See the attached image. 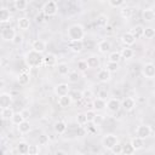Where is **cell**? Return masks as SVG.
<instances>
[{
	"label": "cell",
	"instance_id": "cell-1",
	"mask_svg": "<svg viewBox=\"0 0 155 155\" xmlns=\"http://www.w3.org/2000/svg\"><path fill=\"white\" fill-rule=\"evenodd\" d=\"M24 62L28 68H40L44 64V56L34 50H29L24 56Z\"/></svg>",
	"mask_w": 155,
	"mask_h": 155
},
{
	"label": "cell",
	"instance_id": "cell-2",
	"mask_svg": "<svg viewBox=\"0 0 155 155\" xmlns=\"http://www.w3.org/2000/svg\"><path fill=\"white\" fill-rule=\"evenodd\" d=\"M69 41H79L85 38V28L81 24H71L67 30Z\"/></svg>",
	"mask_w": 155,
	"mask_h": 155
},
{
	"label": "cell",
	"instance_id": "cell-3",
	"mask_svg": "<svg viewBox=\"0 0 155 155\" xmlns=\"http://www.w3.org/2000/svg\"><path fill=\"white\" fill-rule=\"evenodd\" d=\"M119 143V138L116 134L114 133H107L103 138H102V145L104 149L107 150H111L116 144Z\"/></svg>",
	"mask_w": 155,
	"mask_h": 155
},
{
	"label": "cell",
	"instance_id": "cell-4",
	"mask_svg": "<svg viewBox=\"0 0 155 155\" xmlns=\"http://www.w3.org/2000/svg\"><path fill=\"white\" fill-rule=\"evenodd\" d=\"M42 13L46 16V17H52V16H56L57 12H58V5L56 1L53 0H48L42 6Z\"/></svg>",
	"mask_w": 155,
	"mask_h": 155
},
{
	"label": "cell",
	"instance_id": "cell-5",
	"mask_svg": "<svg viewBox=\"0 0 155 155\" xmlns=\"http://www.w3.org/2000/svg\"><path fill=\"white\" fill-rule=\"evenodd\" d=\"M16 35H17V33L12 27H4L0 33V36L4 41H12Z\"/></svg>",
	"mask_w": 155,
	"mask_h": 155
},
{
	"label": "cell",
	"instance_id": "cell-6",
	"mask_svg": "<svg viewBox=\"0 0 155 155\" xmlns=\"http://www.w3.org/2000/svg\"><path fill=\"white\" fill-rule=\"evenodd\" d=\"M151 134V127L149 125H139L136 130V137L145 139Z\"/></svg>",
	"mask_w": 155,
	"mask_h": 155
},
{
	"label": "cell",
	"instance_id": "cell-7",
	"mask_svg": "<svg viewBox=\"0 0 155 155\" xmlns=\"http://www.w3.org/2000/svg\"><path fill=\"white\" fill-rule=\"evenodd\" d=\"M142 73L144 75V78L147 79H154L155 78V64L153 63H145L142 68Z\"/></svg>",
	"mask_w": 155,
	"mask_h": 155
},
{
	"label": "cell",
	"instance_id": "cell-8",
	"mask_svg": "<svg viewBox=\"0 0 155 155\" xmlns=\"http://www.w3.org/2000/svg\"><path fill=\"white\" fill-rule=\"evenodd\" d=\"M46 48H47V45H46V42H45L44 40H41V39H35V40L31 42V50H34V51H36V52H39V53H41V54L46 51Z\"/></svg>",
	"mask_w": 155,
	"mask_h": 155
},
{
	"label": "cell",
	"instance_id": "cell-9",
	"mask_svg": "<svg viewBox=\"0 0 155 155\" xmlns=\"http://www.w3.org/2000/svg\"><path fill=\"white\" fill-rule=\"evenodd\" d=\"M54 93L56 96L58 97H63V96H68L70 93V87L68 84H58L56 87H54Z\"/></svg>",
	"mask_w": 155,
	"mask_h": 155
},
{
	"label": "cell",
	"instance_id": "cell-10",
	"mask_svg": "<svg viewBox=\"0 0 155 155\" xmlns=\"http://www.w3.org/2000/svg\"><path fill=\"white\" fill-rule=\"evenodd\" d=\"M121 108V102L117 98H109L107 101V109L111 113H116L119 111Z\"/></svg>",
	"mask_w": 155,
	"mask_h": 155
},
{
	"label": "cell",
	"instance_id": "cell-11",
	"mask_svg": "<svg viewBox=\"0 0 155 155\" xmlns=\"http://www.w3.org/2000/svg\"><path fill=\"white\" fill-rule=\"evenodd\" d=\"M12 103V96L7 92H2L0 94V108L1 109H6V108H10Z\"/></svg>",
	"mask_w": 155,
	"mask_h": 155
},
{
	"label": "cell",
	"instance_id": "cell-12",
	"mask_svg": "<svg viewBox=\"0 0 155 155\" xmlns=\"http://www.w3.org/2000/svg\"><path fill=\"white\" fill-rule=\"evenodd\" d=\"M134 107H136V101L132 97H126L121 102V108L125 111H131V110L134 109Z\"/></svg>",
	"mask_w": 155,
	"mask_h": 155
},
{
	"label": "cell",
	"instance_id": "cell-13",
	"mask_svg": "<svg viewBox=\"0 0 155 155\" xmlns=\"http://www.w3.org/2000/svg\"><path fill=\"white\" fill-rule=\"evenodd\" d=\"M110 79H111V73H109L107 69H99L97 71V80L99 82L105 84V82H109Z\"/></svg>",
	"mask_w": 155,
	"mask_h": 155
},
{
	"label": "cell",
	"instance_id": "cell-14",
	"mask_svg": "<svg viewBox=\"0 0 155 155\" xmlns=\"http://www.w3.org/2000/svg\"><path fill=\"white\" fill-rule=\"evenodd\" d=\"M68 47L70 48V51L75 52V53H80L84 50V40H79V41H69L68 42Z\"/></svg>",
	"mask_w": 155,
	"mask_h": 155
},
{
	"label": "cell",
	"instance_id": "cell-15",
	"mask_svg": "<svg viewBox=\"0 0 155 155\" xmlns=\"http://www.w3.org/2000/svg\"><path fill=\"white\" fill-rule=\"evenodd\" d=\"M86 63H87L88 69H98L101 67V61H99L98 56H90V57H87Z\"/></svg>",
	"mask_w": 155,
	"mask_h": 155
},
{
	"label": "cell",
	"instance_id": "cell-16",
	"mask_svg": "<svg viewBox=\"0 0 155 155\" xmlns=\"http://www.w3.org/2000/svg\"><path fill=\"white\" fill-rule=\"evenodd\" d=\"M44 65L57 67V56L54 53H47L46 56H44Z\"/></svg>",
	"mask_w": 155,
	"mask_h": 155
},
{
	"label": "cell",
	"instance_id": "cell-17",
	"mask_svg": "<svg viewBox=\"0 0 155 155\" xmlns=\"http://www.w3.org/2000/svg\"><path fill=\"white\" fill-rule=\"evenodd\" d=\"M121 41L124 42L125 46L130 47V46H132V45L136 42V38L131 34V31H126V33L122 34V36H121Z\"/></svg>",
	"mask_w": 155,
	"mask_h": 155
},
{
	"label": "cell",
	"instance_id": "cell-18",
	"mask_svg": "<svg viewBox=\"0 0 155 155\" xmlns=\"http://www.w3.org/2000/svg\"><path fill=\"white\" fill-rule=\"evenodd\" d=\"M92 107H93V110L94 111H102L107 108V101L104 99H101V98H94L93 102H92Z\"/></svg>",
	"mask_w": 155,
	"mask_h": 155
},
{
	"label": "cell",
	"instance_id": "cell-19",
	"mask_svg": "<svg viewBox=\"0 0 155 155\" xmlns=\"http://www.w3.org/2000/svg\"><path fill=\"white\" fill-rule=\"evenodd\" d=\"M97 47H98V51L101 52V53H107V52H109L110 51V48H111V44H110V41L109 40H107V39H104V40H101L99 42H98V45H97Z\"/></svg>",
	"mask_w": 155,
	"mask_h": 155
},
{
	"label": "cell",
	"instance_id": "cell-20",
	"mask_svg": "<svg viewBox=\"0 0 155 155\" xmlns=\"http://www.w3.org/2000/svg\"><path fill=\"white\" fill-rule=\"evenodd\" d=\"M67 122L65 121H63V120H58V121H56L54 122V125H53V130H54V132L56 133H58V134H63L65 131H67Z\"/></svg>",
	"mask_w": 155,
	"mask_h": 155
},
{
	"label": "cell",
	"instance_id": "cell-21",
	"mask_svg": "<svg viewBox=\"0 0 155 155\" xmlns=\"http://www.w3.org/2000/svg\"><path fill=\"white\" fill-rule=\"evenodd\" d=\"M58 105L61 107V108H63V109H65V108H69L70 105H71V103H73V99H71V97L68 94V96H63V97H58Z\"/></svg>",
	"mask_w": 155,
	"mask_h": 155
},
{
	"label": "cell",
	"instance_id": "cell-22",
	"mask_svg": "<svg viewBox=\"0 0 155 155\" xmlns=\"http://www.w3.org/2000/svg\"><path fill=\"white\" fill-rule=\"evenodd\" d=\"M142 17L144 22H153L155 19V11L153 8H144L142 12Z\"/></svg>",
	"mask_w": 155,
	"mask_h": 155
},
{
	"label": "cell",
	"instance_id": "cell-23",
	"mask_svg": "<svg viewBox=\"0 0 155 155\" xmlns=\"http://www.w3.org/2000/svg\"><path fill=\"white\" fill-rule=\"evenodd\" d=\"M57 71H58V74L61 75V76H68V74L70 73V69H69V65H68V63H65V62H62V63H58L57 64Z\"/></svg>",
	"mask_w": 155,
	"mask_h": 155
},
{
	"label": "cell",
	"instance_id": "cell-24",
	"mask_svg": "<svg viewBox=\"0 0 155 155\" xmlns=\"http://www.w3.org/2000/svg\"><path fill=\"white\" fill-rule=\"evenodd\" d=\"M17 25L21 30H28L30 27V21L27 17H19L17 19Z\"/></svg>",
	"mask_w": 155,
	"mask_h": 155
},
{
	"label": "cell",
	"instance_id": "cell-25",
	"mask_svg": "<svg viewBox=\"0 0 155 155\" xmlns=\"http://www.w3.org/2000/svg\"><path fill=\"white\" fill-rule=\"evenodd\" d=\"M28 150H29V144L24 140H21L17 143V151L19 155H28Z\"/></svg>",
	"mask_w": 155,
	"mask_h": 155
},
{
	"label": "cell",
	"instance_id": "cell-26",
	"mask_svg": "<svg viewBox=\"0 0 155 155\" xmlns=\"http://www.w3.org/2000/svg\"><path fill=\"white\" fill-rule=\"evenodd\" d=\"M11 21V13L6 7L0 8V22L1 23H7Z\"/></svg>",
	"mask_w": 155,
	"mask_h": 155
},
{
	"label": "cell",
	"instance_id": "cell-27",
	"mask_svg": "<svg viewBox=\"0 0 155 155\" xmlns=\"http://www.w3.org/2000/svg\"><path fill=\"white\" fill-rule=\"evenodd\" d=\"M120 54H121V58H124V59H131L134 56V51L131 47L125 46L124 48L120 50Z\"/></svg>",
	"mask_w": 155,
	"mask_h": 155
},
{
	"label": "cell",
	"instance_id": "cell-28",
	"mask_svg": "<svg viewBox=\"0 0 155 155\" xmlns=\"http://www.w3.org/2000/svg\"><path fill=\"white\" fill-rule=\"evenodd\" d=\"M29 81H30V76H29V73L28 71L23 70V71H21L18 74V82H19V85H23V86L24 85H28Z\"/></svg>",
	"mask_w": 155,
	"mask_h": 155
},
{
	"label": "cell",
	"instance_id": "cell-29",
	"mask_svg": "<svg viewBox=\"0 0 155 155\" xmlns=\"http://www.w3.org/2000/svg\"><path fill=\"white\" fill-rule=\"evenodd\" d=\"M17 128H18V132L21 133V134H27V133H29L30 132V124H29V121L28 120H24L21 125H18L17 126Z\"/></svg>",
	"mask_w": 155,
	"mask_h": 155
},
{
	"label": "cell",
	"instance_id": "cell-30",
	"mask_svg": "<svg viewBox=\"0 0 155 155\" xmlns=\"http://www.w3.org/2000/svg\"><path fill=\"white\" fill-rule=\"evenodd\" d=\"M130 143L132 144V147L134 148V150H136V151H137V150H140V149H143V147H144V139H142V138H138V137H134V138H132Z\"/></svg>",
	"mask_w": 155,
	"mask_h": 155
},
{
	"label": "cell",
	"instance_id": "cell-31",
	"mask_svg": "<svg viewBox=\"0 0 155 155\" xmlns=\"http://www.w3.org/2000/svg\"><path fill=\"white\" fill-rule=\"evenodd\" d=\"M130 31H131V34H132L136 39H139V38H142V36L144 35V28H143L142 25H136V27H133Z\"/></svg>",
	"mask_w": 155,
	"mask_h": 155
},
{
	"label": "cell",
	"instance_id": "cell-32",
	"mask_svg": "<svg viewBox=\"0 0 155 155\" xmlns=\"http://www.w3.org/2000/svg\"><path fill=\"white\" fill-rule=\"evenodd\" d=\"M132 13H133V10H132V7H130V6H124L121 10H120V15H121V17L122 18H125V19H128V18H131L132 17Z\"/></svg>",
	"mask_w": 155,
	"mask_h": 155
},
{
	"label": "cell",
	"instance_id": "cell-33",
	"mask_svg": "<svg viewBox=\"0 0 155 155\" xmlns=\"http://www.w3.org/2000/svg\"><path fill=\"white\" fill-rule=\"evenodd\" d=\"M13 114H15V111H13V109L11 107L10 108H6V109H1V113H0L2 120H10V119H12Z\"/></svg>",
	"mask_w": 155,
	"mask_h": 155
},
{
	"label": "cell",
	"instance_id": "cell-34",
	"mask_svg": "<svg viewBox=\"0 0 155 155\" xmlns=\"http://www.w3.org/2000/svg\"><path fill=\"white\" fill-rule=\"evenodd\" d=\"M13 5H15V8H16V10H18V11H24V10H27L29 2H28L27 0H15Z\"/></svg>",
	"mask_w": 155,
	"mask_h": 155
},
{
	"label": "cell",
	"instance_id": "cell-35",
	"mask_svg": "<svg viewBox=\"0 0 155 155\" xmlns=\"http://www.w3.org/2000/svg\"><path fill=\"white\" fill-rule=\"evenodd\" d=\"M134 148L132 147V144L130 142L122 144V155H133L134 154Z\"/></svg>",
	"mask_w": 155,
	"mask_h": 155
},
{
	"label": "cell",
	"instance_id": "cell-36",
	"mask_svg": "<svg viewBox=\"0 0 155 155\" xmlns=\"http://www.w3.org/2000/svg\"><path fill=\"white\" fill-rule=\"evenodd\" d=\"M23 121H24V117H23V115H22V113H21V111L15 113V114H13V116H12V119H11V122H12L13 125H16V126L21 125Z\"/></svg>",
	"mask_w": 155,
	"mask_h": 155
},
{
	"label": "cell",
	"instance_id": "cell-37",
	"mask_svg": "<svg viewBox=\"0 0 155 155\" xmlns=\"http://www.w3.org/2000/svg\"><path fill=\"white\" fill-rule=\"evenodd\" d=\"M79 80H80V73L79 71L74 70V71H70L68 74V81L70 84H76Z\"/></svg>",
	"mask_w": 155,
	"mask_h": 155
},
{
	"label": "cell",
	"instance_id": "cell-38",
	"mask_svg": "<svg viewBox=\"0 0 155 155\" xmlns=\"http://www.w3.org/2000/svg\"><path fill=\"white\" fill-rule=\"evenodd\" d=\"M108 23H109V17H108L107 15L102 13V15H99V16L97 17V24H98V25H101V27H107Z\"/></svg>",
	"mask_w": 155,
	"mask_h": 155
},
{
	"label": "cell",
	"instance_id": "cell-39",
	"mask_svg": "<svg viewBox=\"0 0 155 155\" xmlns=\"http://www.w3.org/2000/svg\"><path fill=\"white\" fill-rule=\"evenodd\" d=\"M121 59V54H120V51H114V52H110L109 56H108V61L109 62H114V63H119Z\"/></svg>",
	"mask_w": 155,
	"mask_h": 155
},
{
	"label": "cell",
	"instance_id": "cell-40",
	"mask_svg": "<svg viewBox=\"0 0 155 155\" xmlns=\"http://www.w3.org/2000/svg\"><path fill=\"white\" fill-rule=\"evenodd\" d=\"M105 69L109 71V73H116L119 70V63H114V62H107L105 64Z\"/></svg>",
	"mask_w": 155,
	"mask_h": 155
},
{
	"label": "cell",
	"instance_id": "cell-41",
	"mask_svg": "<svg viewBox=\"0 0 155 155\" xmlns=\"http://www.w3.org/2000/svg\"><path fill=\"white\" fill-rule=\"evenodd\" d=\"M154 36H155V28H151V27L144 28V35H143V38H145V39H153Z\"/></svg>",
	"mask_w": 155,
	"mask_h": 155
},
{
	"label": "cell",
	"instance_id": "cell-42",
	"mask_svg": "<svg viewBox=\"0 0 155 155\" xmlns=\"http://www.w3.org/2000/svg\"><path fill=\"white\" fill-rule=\"evenodd\" d=\"M76 122H78V125H80V126L86 125V124H87L86 114H85V113H79V114L76 115Z\"/></svg>",
	"mask_w": 155,
	"mask_h": 155
},
{
	"label": "cell",
	"instance_id": "cell-43",
	"mask_svg": "<svg viewBox=\"0 0 155 155\" xmlns=\"http://www.w3.org/2000/svg\"><path fill=\"white\" fill-rule=\"evenodd\" d=\"M85 114H86L87 124H90V122H94V119H96V116H97V113H96L93 109H91V110H87Z\"/></svg>",
	"mask_w": 155,
	"mask_h": 155
},
{
	"label": "cell",
	"instance_id": "cell-44",
	"mask_svg": "<svg viewBox=\"0 0 155 155\" xmlns=\"http://www.w3.org/2000/svg\"><path fill=\"white\" fill-rule=\"evenodd\" d=\"M39 153H40L39 144H29L28 155H39Z\"/></svg>",
	"mask_w": 155,
	"mask_h": 155
},
{
	"label": "cell",
	"instance_id": "cell-45",
	"mask_svg": "<svg viewBox=\"0 0 155 155\" xmlns=\"http://www.w3.org/2000/svg\"><path fill=\"white\" fill-rule=\"evenodd\" d=\"M108 4H109V6H111V7H114V8H117V7L125 6L126 2H125L124 0H109Z\"/></svg>",
	"mask_w": 155,
	"mask_h": 155
},
{
	"label": "cell",
	"instance_id": "cell-46",
	"mask_svg": "<svg viewBox=\"0 0 155 155\" xmlns=\"http://www.w3.org/2000/svg\"><path fill=\"white\" fill-rule=\"evenodd\" d=\"M69 96L71 97V99H73V102L74 101H81V99H84V97H82V91H73V92H70L69 93Z\"/></svg>",
	"mask_w": 155,
	"mask_h": 155
},
{
	"label": "cell",
	"instance_id": "cell-47",
	"mask_svg": "<svg viewBox=\"0 0 155 155\" xmlns=\"http://www.w3.org/2000/svg\"><path fill=\"white\" fill-rule=\"evenodd\" d=\"M76 68H78L79 71H86L88 69L87 63H86V59H80L78 62V64H76Z\"/></svg>",
	"mask_w": 155,
	"mask_h": 155
},
{
	"label": "cell",
	"instance_id": "cell-48",
	"mask_svg": "<svg viewBox=\"0 0 155 155\" xmlns=\"http://www.w3.org/2000/svg\"><path fill=\"white\" fill-rule=\"evenodd\" d=\"M110 151H111L114 155H122V144H121V143H117Z\"/></svg>",
	"mask_w": 155,
	"mask_h": 155
},
{
	"label": "cell",
	"instance_id": "cell-49",
	"mask_svg": "<svg viewBox=\"0 0 155 155\" xmlns=\"http://www.w3.org/2000/svg\"><path fill=\"white\" fill-rule=\"evenodd\" d=\"M38 143H39V145H46L48 143V136L47 134H40L38 138Z\"/></svg>",
	"mask_w": 155,
	"mask_h": 155
},
{
	"label": "cell",
	"instance_id": "cell-50",
	"mask_svg": "<svg viewBox=\"0 0 155 155\" xmlns=\"http://www.w3.org/2000/svg\"><path fill=\"white\" fill-rule=\"evenodd\" d=\"M82 97L84 99H91L93 97V91L91 88H86L82 91Z\"/></svg>",
	"mask_w": 155,
	"mask_h": 155
},
{
	"label": "cell",
	"instance_id": "cell-51",
	"mask_svg": "<svg viewBox=\"0 0 155 155\" xmlns=\"http://www.w3.org/2000/svg\"><path fill=\"white\" fill-rule=\"evenodd\" d=\"M108 96H109V94H108V91L104 90V88H103V90H99L98 93H97V97L101 98V99H104V101L108 98Z\"/></svg>",
	"mask_w": 155,
	"mask_h": 155
},
{
	"label": "cell",
	"instance_id": "cell-52",
	"mask_svg": "<svg viewBox=\"0 0 155 155\" xmlns=\"http://www.w3.org/2000/svg\"><path fill=\"white\" fill-rule=\"evenodd\" d=\"M22 41H23V36L19 35V34H17V35L15 36V39L12 40V42H13L15 45H19V44H22Z\"/></svg>",
	"mask_w": 155,
	"mask_h": 155
},
{
	"label": "cell",
	"instance_id": "cell-53",
	"mask_svg": "<svg viewBox=\"0 0 155 155\" xmlns=\"http://www.w3.org/2000/svg\"><path fill=\"white\" fill-rule=\"evenodd\" d=\"M21 113H22V115H23L24 120H28V119H29V116H30V111H29L28 109H23Z\"/></svg>",
	"mask_w": 155,
	"mask_h": 155
},
{
	"label": "cell",
	"instance_id": "cell-54",
	"mask_svg": "<svg viewBox=\"0 0 155 155\" xmlns=\"http://www.w3.org/2000/svg\"><path fill=\"white\" fill-rule=\"evenodd\" d=\"M102 120H103L102 115H98V114H97V116H96V119H94V122H96V124H101Z\"/></svg>",
	"mask_w": 155,
	"mask_h": 155
},
{
	"label": "cell",
	"instance_id": "cell-55",
	"mask_svg": "<svg viewBox=\"0 0 155 155\" xmlns=\"http://www.w3.org/2000/svg\"><path fill=\"white\" fill-rule=\"evenodd\" d=\"M53 155H67V153L64 150H56Z\"/></svg>",
	"mask_w": 155,
	"mask_h": 155
},
{
	"label": "cell",
	"instance_id": "cell-56",
	"mask_svg": "<svg viewBox=\"0 0 155 155\" xmlns=\"http://www.w3.org/2000/svg\"><path fill=\"white\" fill-rule=\"evenodd\" d=\"M42 21H44V19H42V17H41V16H39V15H38V16H36V22H38V23H41V22H42Z\"/></svg>",
	"mask_w": 155,
	"mask_h": 155
},
{
	"label": "cell",
	"instance_id": "cell-57",
	"mask_svg": "<svg viewBox=\"0 0 155 155\" xmlns=\"http://www.w3.org/2000/svg\"><path fill=\"white\" fill-rule=\"evenodd\" d=\"M2 155H7V154H6V153H2Z\"/></svg>",
	"mask_w": 155,
	"mask_h": 155
}]
</instances>
